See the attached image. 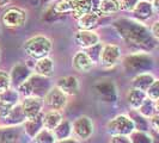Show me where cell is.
Masks as SVG:
<instances>
[{"label": "cell", "instance_id": "obj_10", "mask_svg": "<svg viewBox=\"0 0 159 143\" xmlns=\"http://www.w3.org/2000/svg\"><path fill=\"white\" fill-rule=\"evenodd\" d=\"M74 42L78 47L83 49H89L98 44L101 42V37L97 32L92 30H79L74 35Z\"/></svg>", "mask_w": 159, "mask_h": 143}, {"label": "cell", "instance_id": "obj_4", "mask_svg": "<svg viewBox=\"0 0 159 143\" xmlns=\"http://www.w3.org/2000/svg\"><path fill=\"white\" fill-rule=\"evenodd\" d=\"M72 135L75 140L86 141L93 134V123L88 116H80L71 123Z\"/></svg>", "mask_w": 159, "mask_h": 143}, {"label": "cell", "instance_id": "obj_9", "mask_svg": "<svg viewBox=\"0 0 159 143\" xmlns=\"http://www.w3.org/2000/svg\"><path fill=\"white\" fill-rule=\"evenodd\" d=\"M19 100V93L15 89H7L4 93H0V120L11 111Z\"/></svg>", "mask_w": 159, "mask_h": 143}, {"label": "cell", "instance_id": "obj_3", "mask_svg": "<svg viewBox=\"0 0 159 143\" xmlns=\"http://www.w3.org/2000/svg\"><path fill=\"white\" fill-rule=\"evenodd\" d=\"M107 130L112 136H128L135 130V128H134L133 120L129 116H127V115H117L116 117H114V118L108 122Z\"/></svg>", "mask_w": 159, "mask_h": 143}, {"label": "cell", "instance_id": "obj_16", "mask_svg": "<svg viewBox=\"0 0 159 143\" xmlns=\"http://www.w3.org/2000/svg\"><path fill=\"white\" fill-rule=\"evenodd\" d=\"M120 11L119 0H99L95 12L98 16H110Z\"/></svg>", "mask_w": 159, "mask_h": 143}, {"label": "cell", "instance_id": "obj_31", "mask_svg": "<svg viewBox=\"0 0 159 143\" xmlns=\"http://www.w3.org/2000/svg\"><path fill=\"white\" fill-rule=\"evenodd\" d=\"M150 31H151V33H152V37H153L154 40H158L159 38V23L158 22H154V23L152 24Z\"/></svg>", "mask_w": 159, "mask_h": 143}, {"label": "cell", "instance_id": "obj_23", "mask_svg": "<svg viewBox=\"0 0 159 143\" xmlns=\"http://www.w3.org/2000/svg\"><path fill=\"white\" fill-rule=\"evenodd\" d=\"M55 136L53 134V131L47 130L44 128H42L36 135L32 137V143H55Z\"/></svg>", "mask_w": 159, "mask_h": 143}, {"label": "cell", "instance_id": "obj_1", "mask_svg": "<svg viewBox=\"0 0 159 143\" xmlns=\"http://www.w3.org/2000/svg\"><path fill=\"white\" fill-rule=\"evenodd\" d=\"M141 23H136L129 19H120L115 23L116 29L119 30L120 35L127 43H132L138 47H152L153 37L146 28L140 25Z\"/></svg>", "mask_w": 159, "mask_h": 143}, {"label": "cell", "instance_id": "obj_21", "mask_svg": "<svg viewBox=\"0 0 159 143\" xmlns=\"http://www.w3.org/2000/svg\"><path fill=\"white\" fill-rule=\"evenodd\" d=\"M135 111V110H134ZM143 117L145 118H150L153 115L158 113V102H152L151 99H148L146 97V99L140 105V107L136 110Z\"/></svg>", "mask_w": 159, "mask_h": 143}, {"label": "cell", "instance_id": "obj_20", "mask_svg": "<svg viewBox=\"0 0 159 143\" xmlns=\"http://www.w3.org/2000/svg\"><path fill=\"white\" fill-rule=\"evenodd\" d=\"M42 117H43V112L41 115H39L37 117L28 119V120H25L23 123L24 131H25V134L29 136V137L32 138L43 128V125H42Z\"/></svg>", "mask_w": 159, "mask_h": 143}, {"label": "cell", "instance_id": "obj_6", "mask_svg": "<svg viewBox=\"0 0 159 143\" xmlns=\"http://www.w3.org/2000/svg\"><path fill=\"white\" fill-rule=\"evenodd\" d=\"M43 103L47 105L50 110H57V111H64L65 107L67 106V95L64 92H61L56 86L50 87L47 91L43 98Z\"/></svg>", "mask_w": 159, "mask_h": 143}, {"label": "cell", "instance_id": "obj_26", "mask_svg": "<svg viewBox=\"0 0 159 143\" xmlns=\"http://www.w3.org/2000/svg\"><path fill=\"white\" fill-rule=\"evenodd\" d=\"M90 11H92V7H91L90 0H89V1H84V2H80L79 5H77L72 10V13H73V17L75 19H78L79 17H81L85 13H88Z\"/></svg>", "mask_w": 159, "mask_h": 143}, {"label": "cell", "instance_id": "obj_30", "mask_svg": "<svg viewBox=\"0 0 159 143\" xmlns=\"http://www.w3.org/2000/svg\"><path fill=\"white\" fill-rule=\"evenodd\" d=\"M110 143H132L129 137L128 136H123V135H115L111 137L110 140Z\"/></svg>", "mask_w": 159, "mask_h": 143}, {"label": "cell", "instance_id": "obj_27", "mask_svg": "<svg viewBox=\"0 0 159 143\" xmlns=\"http://www.w3.org/2000/svg\"><path fill=\"white\" fill-rule=\"evenodd\" d=\"M11 87V78L6 71L0 69V93L6 92Z\"/></svg>", "mask_w": 159, "mask_h": 143}, {"label": "cell", "instance_id": "obj_17", "mask_svg": "<svg viewBox=\"0 0 159 143\" xmlns=\"http://www.w3.org/2000/svg\"><path fill=\"white\" fill-rule=\"evenodd\" d=\"M132 12L140 20H146V19L151 18V16L154 13L151 1H146V0H139Z\"/></svg>", "mask_w": 159, "mask_h": 143}, {"label": "cell", "instance_id": "obj_2", "mask_svg": "<svg viewBox=\"0 0 159 143\" xmlns=\"http://www.w3.org/2000/svg\"><path fill=\"white\" fill-rule=\"evenodd\" d=\"M23 49L28 56L39 60L42 57H47L50 54V51L53 49V43L47 36L36 35V36L25 41Z\"/></svg>", "mask_w": 159, "mask_h": 143}, {"label": "cell", "instance_id": "obj_29", "mask_svg": "<svg viewBox=\"0 0 159 143\" xmlns=\"http://www.w3.org/2000/svg\"><path fill=\"white\" fill-rule=\"evenodd\" d=\"M139 0H119L120 4V10L121 11H128V12H132L133 8L135 7L136 2Z\"/></svg>", "mask_w": 159, "mask_h": 143}, {"label": "cell", "instance_id": "obj_8", "mask_svg": "<svg viewBox=\"0 0 159 143\" xmlns=\"http://www.w3.org/2000/svg\"><path fill=\"white\" fill-rule=\"evenodd\" d=\"M122 56L121 48L116 44H104L101 49V54H99V62L103 64L104 67H114L115 64L119 63Z\"/></svg>", "mask_w": 159, "mask_h": 143}, {"label": "cell", "instance_id": "obj_32", "mask_svg": "<svg viewBox=\"0 0 159 143\" xmlns=\"http://www.w3.org/2000/svg\"><path fill=\"white\" fill-rule=\"evenodd\" d=\"M150 127L156 131V132H158V113H156V115H153L152 117H150Z\"/></svg>", "mask_w": 159, "mask_h": 143}, {"label": "cell", "instance_id": "obj_15", "mask_svg": "<svg viewBox=\"0 0 159 143\" xmlns=\"http://www.w3.org/2000/svg\"><path fill=\"white\" fill-rule=\"evenodd\" d=\"M62 120H64V117H62L61 111H57V110H49V111H47V112H43L42 125H43L44 129L53 131Z\"/></svg>", "mask_w": 159, "mask_h": 143}, {"label": "cell", "instance_id": "obj_19", "mask_svg": "<svg viewBox=\"0 0 159 143\" xmlns=\"http://www.w3.org/2000/svg\"><path fill=\"white\" fill-rule=\"evenodd\" d=\"M127 103L128 105L133 109V110H138L140 107V105L143 104V102L146 99V93L143 92V91H139V89H135V88H129V91L127 92Z\"/></svg>", "mask_w": 159, "mask_h": 143}, {"label": "cell", "instance_id": "obj_34", "mask_svg": "<svg viewBox=\"0 0 159 143\" xmlns=\"http://www.w3.org/2000/svg\"><path fill=\"white\" fill-rule=\"evenodd\" d=\"M11 2V0H0V7H5Z\"/></svg>", "mask_w": 159, "mask_h": 143}, {"label": "cell", "instance_id": "obj_35", "mask_svg": "<svg viewBox=\"0 0 159 143\" xmlns=\"http://www.w3.org/2000/svg\"><path fill=\"white\" fill-rule=\"evenodd\" d=\"M0 60H1V51H0Z\"/></svg>", "mask_w": 159, "mask_h": 143}, {"label": "cell", "instance_id": "obj_33", "mask_svg": "<svg viewBox=\"0 0 159 143\" xmlns=\"http://www.w3.org/2000/svg\"><path fill=\"white\" fill-rule=\"evenodd\" d=\"M55 143H79V142L75 138L68 137V138H65V140H61V141H56Z\"/></svg>", "mask_w": 159, "mask_h": 143}, {"label": "cell", "instance_id": "obj_13", "mask_svg": "<svg viewBox=\"0 0 159 143\" xmlns=\"http://www.w3.org/2000/svg\"><path fill=\"white\" fill-rule=\"evenodd\" d=\"M34 72L36 75H40L42 78H49L54 73V61L50 57H42L39 58L35 63Z\"/></svg>", "mask_w": 159, "mask_h": 143}, {"label": "cell", "instance_id": "obj_24", "mask_svg": "<svg viewBox=\"0 0 159 143\" xmlns=\"http://www.w3.org/2000/svg\"><path fill=\"white\" fill-rule=\"evenodd\" d=\"M130 142L132 143H153L152 141V137L146 131H139V130H134L130 137H129Z\"/></svg>", "mask_w": 159, "mask_h": 143}, {"label": "cell", "instance_id": "obj_5", "mask_svg": "<svg viewBox=\"0 0 159 143\" xmlns=\"http://www.w3.org/2000/svg\"><path fill=\"white\" fill-rule=\"evenodd\" d=\"M28 15L25 12V10L20 7H10L7 8L2 16H1V22L6 28L11 29H16L20 28L26 23Z\"/></svg>", "mask_w": 159, "mask_h": 143}, {"label": "cell", "instance_id": "obj_18", "mask_svg": "<svg viewBox=\"0 0 159 143\" xmlns=\"http://www.w3.org/2000/svg\"><path fill=\"white\" fill-rule=\"evenodd\" d=\"M98 20H99V16L95 11H90L88 13L79 17L77 19V23H78L80 30H91L93 26L97 25Z\"/></svg>", "mask_w": 159, "mask_h": 143}, {"label": "cell", "instance_id": "obj_7", "mask_svg": "<svg viewBox=\"0 0 159 143\" xmlns=\"http://www.w3.org/2000/svg\"><path fill=\"white\" fill-rule=\"evenodd\" d=\"M43 99L41 97H25L22 103H20V107H22V112H23L25 120L31 119L37 117L43 112Z\"/></svg>", "mask_w": 159, "mask_h": 143}, {"label": "cell", "instance_id": "obj_28", "mask_svg": "<svg viewBox=\"0 0 159 143\" xmlns=\"http://www.w3.org/2000/svg\"><path fill=\"white\" fill-rule=\"evenodd\" d=\"M145 93H146V97H147L148 99H151L152 102H158V99H159V81H158V79L152 84Z\"/></svg>", "mask_w": 159, "mask_h": 143}, {"label": "cell", "instance_id": "obj_25", "mask_svg": "<svg viewBox=\"0 0 159 143\" xmlns=\"http://www.w3.org/2000/svg\"><path fill=\"white\" fill-rule=\"evenodd\" d=\"M22 75V78L24 80H26L29 78V71H28V68L26 67H24V66H17L13 68V71H12V74L10 75V78H11V84H12V81H16L17 86H18V84H19V76Z\"/></svg>", "mask_w": 159, "mask_h": 143}, {"label": "cell", "instance_id": "obj_22", "mask_svg": "<svg viewBox=\"0 0 159 143\" xmlns=\"http://www.w3.org/2000/svg\"><path fill=\"white\" fill-rule=\"evenodd\" d=\"M53 134L55 136L56 141H61V140L71 137V135H72L71 123H70L68 120H62V122L53 130Z\"/></svg>", "mask_w": 159, "mask_h": 143}, {"label": "cell", "instance_id": "obj_11", "mask_svg": "<svg viewBox=\"0 0 159 143\" xmlns=\"http://www.w3.org/2000/svg\"><path fill=\"white\" fill-rule=\"evenodd\" d=\"M72 66L73 68L79 73H89L93 68V61L90 58L86 51L80 50L78 53H75V55L72 57Z\"/></svg>", "mask_w": 159, "mask_h": 143}, {"label": "cell", "instance_id": "obj_12", "mask_svg": "<svg viewBox=\"0 0 159 143\" xmlns=\"http://www.w3.org/2000/svg\"><path fill=\"white\" fill-rule=\"evenodd\" d=\"M61 92H64L67 95H77L79 93V80L77 79L73 75H68V76H64L57 80L55 85Z\"/></svg>", "mask_w": 159, "mask_h": 143}, {"label": "cell", "instance_id": "obj_14", "mask_svg": "<svg viewBox=\"0 0 159 143\" xmlns=\"http://www.w3.org/2000/svg\"><path fill=\"white\" fill-rule=\"evenodd\" d=\"M156 80H157V78L152 73L143 72V73H139L136 76H134V79L132 80V85L130 86H132V88L146 92Z\"/></svg>", "mask_w": 159, "mask_h": 143}]
</instances>
